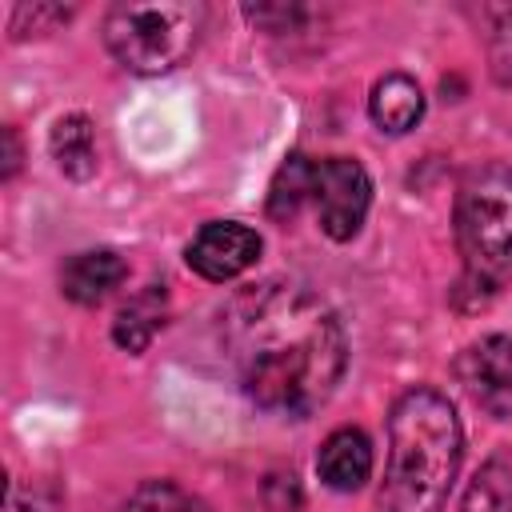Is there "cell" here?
Instances as JSON below:
<instances>
[{"label": "cell", "instance_id": "6da1fadb", "mask_svg": "<svg viewBox=\"0 0 512 512\" xmlns=\"http://www.w3.org/2000/svg\"><path fill=\"white\" fill-rule=\"evenodd\" d=\"M224 344L240 388L268 412L308 416L344 376V328L304 288L260 284L224 312Z\"/></svg>", "mask_w": 512, "mask_h": 512}, {"label": "cell", "instance_id": "7a4b0ae2", "mask_svg": "<svg viewBox=\"0 0 512 512\" xmlns=\"http://www.w3.org/2000/svg\"><path fill=\"white\" fill-rule=\"evenodd\" d=\"M464 432L456 408L436 388H408L388 416V468L380 512H444L460 472Z\"/></svg>", "mask_w": 512, "mask_h": 512}, {"label": "cell", "instance_id": "3957f363", "mask_svg": "<svg viewBox=\"0 0 512 512\" xmlns=\"http://www.w3.org/2000/svg\"><path fill=\"white\" fill-rule=\"evenodd\" d=\"M204 28V4H116L104 20L108 52L140 76H160L180 68Z\"/></svg>", "mask_w": 512, "mask_h": 512}, {"label": "cell", "instance_id": "277c9868", "mask_svg": "<svg viewBox=\"0 0 512 512\" xmlns=\"http://www.w3.org/2000/svg\"><path fill=\"white\" fill-rule=\"evenodd\" d=\"M456 244L468 276L488 284L512 264V164L476 168L456 196Z\"/></svg>", "mask_w": 512, "mask_h": 512}, {"label": "cell", "instance_id": "5b68a950", "mask_svg": "<svg viewBox=\"0 0 512 512\" xmlns=\"http://www.w3.org/2000/svg\"><path fill=\"white\" fill-rule=\"evenodd\" d=\"M312 204H316L320 228L332 240H352L372 204V180H368L364 164L352 156L320 160L316 176H312Z\"/></svg>", "mask_w": 512, "mask_h": 512}, {"label": "cell", "instance_id": "8992f818", "mask_svg": "<svg viewBox=\"0 0 512 512\" xmlns=\"http://www.w3.org/2000/svg\"><path fill=\"white\" fill-rule=\"evenodd\" d=\"M456 376L476 408L504 420L512 416V340L508 336H484L464 348L456 360Z\"/></svg>", "mask_w": 512, "mask_h": 512}, {"label": "cell", "instance_id": "52a82bcc", "mask_svg": "<svg viewBox=\"0 0 512 512\" xmlns=\"http://www.w3.org/2000/svg\"><path fill=\"white\" fill-rule=\"evenodd\" d=\"M260 256V236L248 228V224H236V220H212L204 224L192 240H188V268L204 280H236L240 272H248Z\"/></svg>", "mask_w": 512, "mask_h": 512}, {"label": "cell", "instance_id": "ba28073f", "mask_svg": "<svg viewBox=\"0 0 512 512\" xmlns=\"http://www.w3.org/2000/svg\"><path fill=\"white\" fill-rule=\"evenodd\" d=\"M124 276H128V264L112 248H88L60 268V288L76 304H100L124 284Z\"/></svg>", "mask_w": 512, "mask_h": 512}, {"label": "cell", "instance_id": "9c48e42d", "mask_svg": "<svg viewBox=\"0 0 512 512\" xmlns=\"http://www.w3.org/2000/svg\"><path fill=\"white\" fill-rule=\"evenodd\" d=\"M316 472L336 492H356L372 476V444L360 428H336L316 456Z\"/></svg>", "mask_w": 512, "mask_h": 512}, {"label": "cell", "instance_id": "30bf717a", "mask_svg": "<svg viewBox=\"0 0 512 512\" xmlns=\"http://www.w3.org/2000/svg\"><path fill=\"white\" fill-rule=\"evenodd\" d=\"M368 112H372V124L380 132H408L416 128V120L424 116V92L412 76L404 72H388L372 84V96H368Z\"/></svg>", "mask_w": 512, "mask_h": 512}, {"label": "cell", "instance_id": "8fae6325", "mask_svg": "<svg viewBox=\"0 0 512 512\" xmlns=\"http://www.w3.org/2000/svg\"><path fill=\"white\" fill-rule=\"evenodd\" d=\"M164 312H168L164 288H160V284H148L144 292H136V296L120 308V316H116V324H112L116 344H120L124 352H144L148 340L164 328Z\"/></svg>", "mask_w": 512, "mask_h": 512}, {"label": "cell", "instance_id": "7c38bea8", "mask_svg": "<svg viewBox=\"0 0 512 512\" xmlns=\"http://www.w3.org/2000/svg\"><path fill=\"white\" fill-rule=\"evenodd\" d=\"M52 156H56V164L68 176H76V180L92 176V168H96V140H92L88 116L56 120V128H52Z\"/></svg>", "mask_w": 512, "mask_h": 512}, {"label": "cell", "instance_id": "4fadbf2b", "mask_svg": "<svg viewBox=\"0 0 512 512\" xmlns=\"http://www.w3.org/2000/svg\"><path fill=\"white\" fill-rule=\"evenodd\" d=\"M312 176H316V164L300 152H292L276 176H272V192H268V216L276 220H292L300 212L304 200H312Z\"/></svg>", "mask_w": 512, "mask_h": 512}, {"label": "cell", "instance_id": "5bb4252c", "mask_svg": "<svg viewBox=\"0 0 512 512\" xmlns=\"http://www.w3.org/2000/svg\"><path fill=\"white\" fill-rule=\"evenodd\" d=\"M460 512H512V452L492 456L464 492Z\"/></svg>", "mask_w": 512, "mask_h": 512}, {"label": "cell", "instance_id": "9a60e30c", "mask_svg": "<svg viewBox=\"0 0 512 512\" xmlns=\"http://www.w3.org/2000/svg\"><path fill=\"white\" fill-rule=\"evenodd\" d=\"M120 512H212L196 492L172 484V480H144Z\"/></svg>", "mask_w": 512, "mask_h": 512}, {"label": "cell", "instance_id": "2e32d148", "mask_svg": "<svg viewBox=\"0 0 512 512\" xmlns=\"http://www.w3.org/2000/svg\"><path fill=\"white\" fill-rule=\"evenodd\" d=\"M492 68H496V80H512V8L496 12V32H492Z\"/></svg>", "mask_w": 512, "mask_h": 512}, {"label": "cell", "instance_id": "e0dca14e", "mask_svg": "<svg viewBox=\"0 0 512 512\" xmlns=\"http://www.w3.org/2000/svg\"><path fill=\"white\" fill-rule=\"evenodd\" d=\"M4 144H8V168H4V176H12L16 164H20V148H16V132H12V128L4 132Z\"/></svg>", "mask_w": 512, "mask_h": 512}]
</instances>
